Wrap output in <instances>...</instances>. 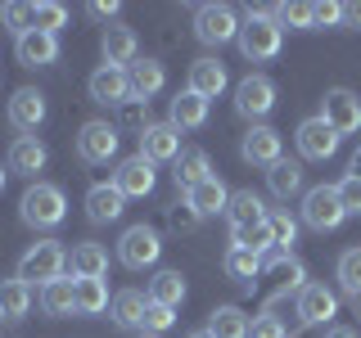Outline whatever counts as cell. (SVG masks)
<instances>
[{
    "mask_svg": "<svg viewBox=\"0 0 361 338\" xmlns=\"http://www.w3.org/2000/svg\"><path fill=\"white\" fill-rule=\"evenodd\" d=\"M280 45H285V27L276 23V14H271V9H253V5H248L244 9V23H240V50H244V59L267 63V59H276V54H280Z\"/></svg>",
    "mask_w": 361,
    "mask_h": 338,
    "instance_id": "obj_1",
    "label": "cell"
},
{
    "mask_svg": "<svg viewBox=\"0 0 361 338\" xmlns=\"http://www.w3.org/2000/svg\"><path fill=\"white\" fill-rule=\"evenodd\" d=\"M18 212L27 225H37V230H54L63 217H68V199L59 185H50V180H32L27 189H23L18 199Z\"/></svg>",
    "mask_w": 361,
    "mask_h": 338,
    "instance_id": "obj_2",
    "label": "cell"
},
{
    "mask_svg": "<svg viewBox=\"0 0 361 338\" xmlns=\"http://www.w3.org/2000/svg\"><path fill=\"white\" fill-rule=\"evenodd\" d=\"M63 266H68V253L59 239H37L27 248V253L18 257V280L23 284H54V280H63Z\"/></svg>",
    "mask_w": 361,
    "mask_h": 338,
    "instance_id": "obj_3",
    "label": "cell"
},
{
    "mask_svg": "<svg viewBox=\"0 0 361 338\" xmlns=\"http://www.w3.org/2000/svg\"><path fill=\"white\" fill-rule=\"evenodd\" d=\"M195 37L203 45H231L240 41V14L231 5H199L195 9Z\"/></svg>",
    "mask_w": 361,
    "mask_h": 338,
    "instance_id": "obj_4",
    "label": "cell"
},
{
    "mask_svg": "<svg viewBox=\"0 0 361 338\" xmlns=\"http://www.w3.org/2000/svg\"><path fill=\"white\" fill-rule=\"evenodd\" d=\"M343 203H338V194H334V185H316V189H307L302 194V225H312V230H338L343 225Z\"/></svg>",
    "mask_w": 361,
    "mask_h": 338,
    "instance_id": "obj_5",
    "label": "cell"
},
{
    "mask_svg": "<svg viewBox=\"0 0 361 338\" xmlns=\"http://www.w3.org/2000/svg\"><path fill=\"white\" fill-rule=\"evenodd\" d=\"M158 257H163V239H158V230H149V225H131V230H122V239H118V262L122 266L145 270V266H154Z\"/></svg>",
    "mask_w": 361,
    "mask_h": 338,
    "instance_id": "obj_6",
    "label": "cell"
},
{
    "mask_svg": "<svg viewBox=\"0 0 361 338\" xmlns=\"http://www.w3.org/2000/svg\"><path fill=\"white\" fill-rule=\"evenodd\" d=\"M118 144H122V131L113 127V122H86L82 135H77V154H82V163H90V167L113 163V158H118Z\"/></svg>",
    "mask_w": 361,
    "mask_h": 338,
    "instance_id": "obj_7",
    "label": "cell"
},
{
    "mask_svg": "<svg viewBox=\"0 0 361 338\" xmlns=\"http://www.w3.org/2000/svg\"><path fill=\"white\" fill-rule=\"evenodd\" d=\"M235 108L262 127V118L276 108V82H271V77H262V73H248L244 82L235 86Z\"/></svg>",
    "mask_w": 361,
    "mask_h": 338,
    "instance_id": "obj_8",
    "label": "cell"
},
{
    "mask_svg": "<svg viewBox=\"0 0 361 338\" xmlns=\"http://www.w3.org/2000/svg\"><path fill=\"white\" fill-rule=\"evenodd\" d=\"M321 122L325 127H334L338 135H353L361 131V99L353 95V90H325V99H321Z\"/></svg>",
    "mask_w": 361,
    "mask_h": 338,
    "instance_id": "obj_9",
    "label": "cell"
},
{
    "mask_svg": "<svg viewBox=\"0 0 361 338\" xmlns=\"http://www.w3.org/2000/svg\"><path fill=\"white\" fill-rule=\"evenodd\" d=\"M90 99L95 104H104V108H122L131 99V77H127V68H109V63H99L95 73H90Z\"/></svg>",
    "mask_w": 361,
    "mask_h": 338,
    "instance_id": "obj_10",
    "label": "cell"
},
{
    "mask_svg": "<svg viewBox=\"0 0 361 338\" xmlns=\"http://www.w3.org/2000/svg\"><path fill=\"white\" fill-rule=\"evenodd\" d=\"M154 163L149 158H127V163H118V172H113V189H118L122 199H149L154 194Z\"/></svg>",
    "mask_w": 361,
    "mask_h": 338,
    "instance_id": "obj_11",
    "label": "cell"
},
{
    "mask_svg": "<svg viewBox=\"0 0 361 338\" xmlns=\"http://www.w3.org/2000/svg\"><path fill=\"white\" fill-rule=\"evenodd\" d=\"M338 140H343V135H338L334 127H325L321 118H307V122L298 127V154L312 158V163H325V158H334V154H338Z\"/></svg>",
    "mask_w": 361,
    "mask_h": 338,
    "instance_id": "obj_12",
    "label": "cell"
},
{
    "mask_svg": "<svg viewBox=\"0 0 361 338\" xmlns=\"http://www.w3.org/2000/svg\"><path fill=\"white\" fill-rule=\"evenodd\" d=\"M240 154H244V163H253V167H276L280 163V154H285V140H280V131L276 127H253L244 135V144H240Z\"/></svg>",
    "mask_w": 361,
    "mask_h": 338,
    "instance_id": "obj_13",
    "label": "cell"
},
{
    "mask_svg": "<svg viewBox=\"0 0 361 338\" xmlns=\"http://www.w3.org/2000/svg\"><path fill=\"white\" fill-rule=\"evenodd\" d=\"M140 158H149V163H176L180 158V131L172 122H149L140 135Z\"/></svg>",
    "mask_w": 361,
    "mask_h": 338,
    "instance_id": "obj_14",
    "label": "cell"
},
{
    "mask_svg": "<svg viewBox=\"0 0 361 338\" xmlns=\"http://www.w3.org/2000/svg\"><path fill=\"white\" fill-rule=\"evenodd\" d=\"M41 122H45V95L32 90V86L14 90V99H9V127L23 131V135H32Z\"/></svg>",
    "mask_w": 361,
    "mask_h": 338,
    "instance_id": "obj_15",
    "label": "cell"
},
{
    "mask_svg": "<svg viewBox=\"0 0 361 338\" xmlns=\"http://www.w3.org/2000/svg\"><path fill=\"white\" fill-rule=\"evenodd\" d=\"M334 311H338V298L325 284H302L298 289V320L302 325H325V320H334Z\"/></svg>",
    "mask_w": 361,
    "mask_h": 338,
    "instance_id": "obj_16",
    "label": "cell"
},
{
    "mask_svg": "<svg viewBox=\"0 0 361 338\" xmlns=\"http://www.w3.org/2000/svg\"><path fill=\"white\" fill-rule=\"evenodd\" d=\"M135 32L122 27V23H113V27H104V37H99V54H104L109 68H131L135 63Z\"/></svg>",
    "mask_w": 361,
    "mask_h": 338,
    "instance_id": "obj_17",
    "label": "cell"
},
{
    "mask_svg": "<svg viewBox=\"0 0 361 338\" xmlns=\"http://www.w3.org/2000/svg\"><path fill=\"white\" fill-rule=\"evenodd\" d=\"M45 163H50V149H45L37 135H18V140L9 144V172L37 176V172H45Z\"/></svg>",
    "mask_w": 361,
    "mask_h": 338,
    "instance_id": "obj_18",
    "label": "cell"
},
{
    "mask_svg": "<svg viewBox=\"0 0 361 338\" xmlns=\"http://www.w3.org/2000/svg\"><path fill=\"white\" fill-rule=\"evenodd\" d=\"M167 122H172L176 131H199L203 122H208V99H199L195 90H176L172 108H167Z\"/></svg>",
    "mask_w": 361,
    "mask_h": 338,
    "instance_id": "obj_19",
    "label": "cell"
},
{
    "mask_svg": "<svg viewBox=\"0 0 361 338\" xmlns=\"http://www.w3.org/2000/svg\"><path fill=\"white\" fill-rule=\"evenodd\" d=\"M226 63H217V59H195L190 63V86L185 90H195L199 99H217L221 90H226Z\"/></svg>",
    "mask_w": 361,
    "mask_h": 338,
    "instance_id": "obj_20",
    "label": "cell"
},
{
    "mask_svg": "<svg viewBox=\"0 0 361 338\" xmlns=\"http://www.w3.org/2000/svg\"><path fill=\"white\" fill-rule=\"evenodd\" d=\"M18 63L23 68H45L59 59V37H50V32H27V37H18Z\"/></svg>",
    "mask_w": 361,
    "mask_h": 338,
    "instance_id": "obj_21",
    "label": "cell"
},
{
    "mask_svg": "<svg viewBox=\"0 0 361 338\" xmlns=\"http://www.w3.org/2000/svg\"><path fill=\"white\" fill-rule=\"evenodd\" d=\"M122 208H127V199H122L113 185H90V189H86V217L95 221V225L118 221V217H122Z\"/></svg>",
    "mask_w": 361,
    "mask_h": 338,
    "instance_id": "obj_22",
    "label": "cell"
},
{
    "mask_svg": "<svg viewBox=\"0 0 361 338\" xmlns=\"http://www.w3.org/2000/svg\"><path fill=\"white\" fill-rule=\"evenodd\" d=\"M68 266H73V280H104L109 270V253L99 244H73V253H68Z\"/></svg>",
    "mask_w": 361,
    "mask_h": 338,
    "instance_id": "obj_23",
    "label": "cell"
},
{
    "mask_svg": "<svg viewBox=\"0 0 361 338\" xmlns=\"http://www.w3.org/2000/svg\"><path fill=\"white\" fill-rule=\"evenodd\" d=\"M185 199H190V208H195L199 217H217V212H226V208H231V189H226L221 180H217V176L199 180V185L190 189Z\"/></svg>",
    "mask_w": 361,
    "mask_h": 338,
    "instance_id": "obj_24",
    "label": "cell"
},
{
    "mask_svg": "<svg viewBox=\"0 0 361 338\" xmlns=\"http://www.w3.org/2000/svg\"><path fill=\"white\" fill-rule=\"evenodd\" d=\"M32 311V284H23V280H0V320L18 325L23 315Z\"/></svg>",
    "mask_w": 361,
    "mask_h": 338,
    "instance_id": "obj_25",
    "label": "cell"
},
{
    "mask_svg": "<svg viewBox=\"0 0 361 338\" xmlns=\"http://www.w3.org/2000/svg\"><path fill=\"white\" fill-rule=\"evenodd\" d=\"M127 77H131V95L135 99H154L158 90H163V82H167V73H163L158 59H135L127 68Z\"/></svg>",
    "mask_w": 361,
    "mask_h": 338,
    "instance_id": "obj_26",
    "label": "cell"
},
{
    "mask_svg": "<svg viewBox=\"0 0 361 338\" xmlns=\"http://www.w3.org/2000/svg\"><path fill=\"white\" fill-rule=\"evenodd\" d=\"M262 266H267V257L248 253V248H226V275H231L235 284L253 289V280L262 275Z\"/></svg>",
    "mask_w": 361,
    "mask_h": 338,
    "instance_id": "obj_27",
    "label": "cell"
},
{
    "mask_svg": "<svg viewBox=\"0 0 361 338\" xmlns=\"http://www.w3.org/2000/svg\"><path fill=\"white\" fill-rule=\"evenodd\" d=\"M145 311H149V293H135V289H122L113 298V320L122 330H140L145 325Z\"/></svg>",
    "mask_w": 361,
    "mask_h": 338,
    "instance_id": "obj_28",
    "label": "cell"
},
{
    "mask_svg": "<svg viewBox=\"0 0 361 338\" xmlns=\"http://www.w3.org/2000/svg\"><path fill=\"white\" fill-rule=\"evenodd\" d=\"M172 167H176V172H172V176H176V185L185 189V194L199 185V180H208V176H212L208 154H203V149H180V158H176Z\"/></svg>",
    "mask_w": 361,
    "mask_h": 338,
    "instance_id": "obj_29",
    "label": "cell"
},
{
    "mask_svg": "<svg viewBox=\"0 0 361 338\" xmlns=\"http://www.w3.org/2000/svg\"><path fill=\"white\" fill-rule=\"evenodd\" d=\"M226 217H231V225H257V221H267L271 212H267V203L253 194V189H235L231 194V208H226Z\"/></svg>",
    "mask_w": 361,
    "mask_h": 338,
    "instance_id": "obj_30",
    "label": "cell"
},
{
    "mask_svg": "<svg viewBox=\"0 0 361 338\" xmlns=\"http://www.w3.org/2000/svg\"><path fill=\"white\" fill-rule=\"evenodd\" d=\"M41 311L45 315H73L77 311V280H54L41 289Z\"/></svg>",
    "mask_w": 361,
    "mask_h": 338,
    "instance_id": "obj_31",
    "label": "cell"
},
{
    "mask_svg": "<svg viewBox=\"0 0 361 338\" xmlns=\"http://www.w3.org/2000/svg\"><path fill=\"white\" fill-rule=\"evenodd\" d=\"M248 330H253V320H248L240 307H217L208 315V334L212 338H248Z\"/></svg>",
    "mask_w": 361,
    "mask_h": 338,
    "instance_id": "obj_32",
    "label": "cell"
},
{
    "mask_svg": "<svg viewBox=\"0 0 361 338\" xmlns=\"http://www.w3.org/2000/svg\"><path fill=\"white\" fill-rule=\"evenodd\" d=\"M267 185H271V194H276V199H293V194H302V167H298V163H289V158H280V163L267 172Z\"/></svg>",
    "mask_w": 361,
    "mask_h": 338,
    "instance_id": "obj_33",
    "label": "cell"
},
{
    "mask_svg": "<svg viewBox=\"0 0 361 338\" xmlns=\"http://www.w3.org/2000/svg\"><path fill=\"white\" fill-rule=\"evenodd\" d=\"M180 298H185V280H180V270H158V275L149 280V302L176 311Z\"/></svg>",
    "mask_w": 361,
    "mask_h": 338,
    "instance_id": "obj_34",
    "label": "cell"
},
{
    "mask_svg": "<svg viewBox=\"0 0 361 338\" xmlns=\"http://www.w3.org/2000/svg\"><path fill=\"white\" fill-rule=\"evenodd\" d=\"M231 248H248V253L267 257V248H276L271 225L267 221H257V225H231Z\"/></svg>",
    "mask_w": 361,
    "mask_h": 338,
    "instance_id": "obj_35",
    "label": "cell"
},
{
    "mask_svg": "<svg viewBox=\"0 0 361 338\" xmlns=\"http://www.w3.org/2000/svg\"><path fill=\"white\" fill-rule=\"evenodd\" d=\"M109 307L104 280H77V315H99Z\"/></svg>",
    "mask_w": 361,
    "mask_h": 338,
    "instance_id": "obj_36",
    "label": "cell"
},
{
    "mask_svg": "<svg viewBox=\"0 0 361 338\" xmlns=\"http://www.w3.org/2000/svg\"><path fill=\"white\" fill-rule=\"evenodd\" d=\"M68 23V9L59 0H41V5H32V32H50V37H59V27Z\"/></svg>",
    "mask_w": 361,
    "mask_h": 338,
    "instance_id": "obj_37",
    "label": "cell"
},
{
    "mask_svg": "<svg viewBox=\"0 0 361 338\" xmlns=\"http://www.w3.org/2000/svg\"><path fill=\"white\" fill-rule=\"evenodd\" d=\"M118 131H135V135H145V127H149V99H127V104L118 108V122H113Z\"/></svg>",
    "mask_w": 361,
    "mask_h": 338,
    "instance_id": "obj_38",
    "label": "cell"
},
{
    "mask_svg": "<svg viewBox=\"0 0 361 338\" xmlns=\"http://www.w3.org/2000/svg\"><path fill=\"white\" fill-rule=\"evenodd\" d=\"M338 280H343V289L361 298V248H348L343 257H338Z\"/></svg>",
    "mask_w": 361,
    "mask_h": 338,
    "instance_id": "obj_39",
    "label": "cell"
},
{
    "mask_svg": "<svg viewBox=\"0 0 361 338\" xmlns=\"http://www.w3.org/2000/svg\"><path fill=\"white\" fill-rule=\"evenodd\" d=\"M267 225H271V239H276V248H280V253H285V248H289L293 239H298V221H293L285 208H280V212H271V217H267Z\"/></svg>",
    "mask_w": 361,
    "mask_h": 338,
    "instance_id": "obj_40",
    "label": "cell"
},
{
    "mask_svg": "<svg viewBox=\"0 0 361 338\" xmlns=\"http://www.w3.org/2000/svg\"><path fill=\"white\" fill-rule=\"evenodd\" d=\"M0 18L9 23L14 37H27L32 32V5H14V0H9V5H0Z\"/></svg>",
    "mask_w": 361,
    "mask_h": 338,
    "instance_id": "obj_41",
    "label": "cell"
},
{
    "mask_svg": "<svg viewBox=\"0 0 361 338\" xmlns=\"http://www.w3.org/2000/svg\"><path fill=\"white\" fill-rule=\"evenodd\" d=\"M199 221H203V217L190 208V199H180V203H172V208H167V225H172V230H180V234H190Z\"/></svg>",
    "mask_w": 361,
    "mask_h": 338,
    "instance_id": "obj_42",
    "label": "cell"
},
{
    "mask_svg": "<svg viewBox=\"0 0 361 338\" xmlns=\"http://www.w3.org/2000/svg\"><path fill=\"white\" fill-rule=\"evenodd\" d=\"M271 14L280 27H312V5H276Z\"/></svg>",
    "mask_w": 361,
    "mask_h": 338,
    "instance_id": "obj_43",
    "label": "cell"
},
{
    "mask_svg": "<svg viewBox=\"0 0 361 338\" xmlns=\"http://www.w3.org/2000/svg\"><path fill=\"white\" fill-rule=\"evenodd\" d=\"M338 203H343V212H361V176H343L334 185Z\"/></svg>",
    "mask_w": 361,
    "mask_h": 338,
    "instance_id": "obj_44",
    "label": "cell"
},
{
    "mask_svg": "<svg viewBox=\"0 0 361 338\" xmlns=\"http://www.w3.org/2000/svg\"><path fill=\"white\" fill-rule=\"evenodd\" d=\"M172 325H176L172 307H158V302H149V311H145V325H140V330H145V334H163V330H172Z\"/></svg>",
    "mask_w": 361,
    "mask_h": 338,
    "instance_id": "obj_45",
    "label": "cell"
},
{
    "mask_svg": "<svg viewBox=\"0 0 361 338\" xmlns=\"http://www.w3.org/2000/svg\"><path fill=\"white\" fill-rule=\"evenodd\" d=\"M334 23H343V5H334V0L312 5V27H334Z\"/></svg>",
    "mask_w": 361,
    "mask_h": 338,
    "instance_id": "obj_46",
    "label": "cell"
},
{
    "mask_svg": "<svg viewBox=\"0 0 361 338\" xmlns=\"http://www.w3.org/2000/svg\"><path fill=\"white\" fill-rule=\"evenodd\" d=\"M248 338H289V334H285V325H280L276 315H262V320H253Z\"/></svg>",
    "mask_w": 361,
    "mask_h": 338,
    "instance_id": "obj_47",
    "label": "cell"
},
{
    "mask_svg": "<svg viewBox=\"0 0 361 338\" xmlns=\"http://www.w3.org/2000/svg\"><path fill=\"white\" fill-rule=\"evenodd\" d=\"M90 14H95V18H118V5H113V0H95Z\"/></svg>",
    "mask_w": 361,
    "mask_h": 338,
    "instance_id": "obj_48",
    "label": "cell"
},
{
    "mask_svg": "<svg viewBox=\"0 0 361 338\" xmlns=\"http://www.w3.org/2000/svg\"><path fill=\"white\" fill-rule=\"evenodd\" d=\"M343 23H348V27H361V0H357V5H343Z\"/></svg>",
    "mask_w": 361,
    "mask_h": 338,
    "instance_id": "obj_49",
    "label": "cell"
},
{
    "mask_svg": "<svg viewBox=\"0 0 361 338\" xmlns=\"http://www.w3.org/2000/svg\"><path fill=\"white\" fill-rule=\"evenodd\" d=\"M348 176H361V149H357L353 158H348Z\"/></svg>",
    "mask_w": 361,
    "mask_h": 338,
    "instance_id": "obj_50",
    "label": "cell"
},
{
    "mask_svg": "<svg viewBox=\"0 0 361 338\" xmlns=\"http://www.w3.org/2000/svg\"><path fill=\"white\" fill-rule=\"evenodd\" d=\"M325 338H357V334H353V330H330Z\"/></svg>",
    "mask_w": 361,
    "mask_h": 338,
    "instance_id": "obj_51",
    "label": "cell"
},
{
    "mask_svg": "<svg viewBox=\"0 0 361 338\" xmlns=\"http://www.w3.org/2000/svg\"><path fill=\"white\" fill-rule=\"evenodd\" d=\"M190 338H212V334H208V330H199V334H190Z\"/></svg>",
    "mask_w": 361,
    "mask_h": 338,
    "instance_id": "obj_52",
    "label": "cell"
},
{
    "mask_svg": "<svg viewBox=\"0 0 361 338\" xmlns=\"http://www.w3.org/2000/svg\"><path fill=\"white\" fill-rule=\"evenodd\" d=\"M0 189H5V167H0Z\"/></svg>",
    "mask_w": 361,
    "mask_h": 338,
    "instance_id": "obj_53",
    "label": "cell"
},
{
    "mask_svg": "<svg viewBox=\"0 0 361 338\" xmlns=\"http://www.w3.org/2000/svg\"><path fill=\"white\" fill-rule=\"evenodd\" d=\"M140 338H158V334H140Z\"/></svg>",
    "mask_w": 361,
    "mask_h": 338,
    "instance_id": "obj_54",
    "label": "cell"
}]
</instances>
